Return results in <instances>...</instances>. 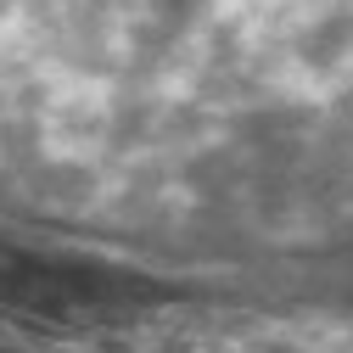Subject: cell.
Instances as JSON below:
<instances>
[{"mask_svg": "<svg viewBox=\"0 0 353 353\" xmlns=\"http://www.w3.org/2000/svg\"><path fill=\"white\" fill-rule=\"evenodd\" d=\"M141 6L168 12V17H191V23H213V28L353 46V0H141Z\"/></svg>", "mask_w": 353, "mask_h": 353, "instance_id": "cell-1", "label": "cell"}]
</instances>
